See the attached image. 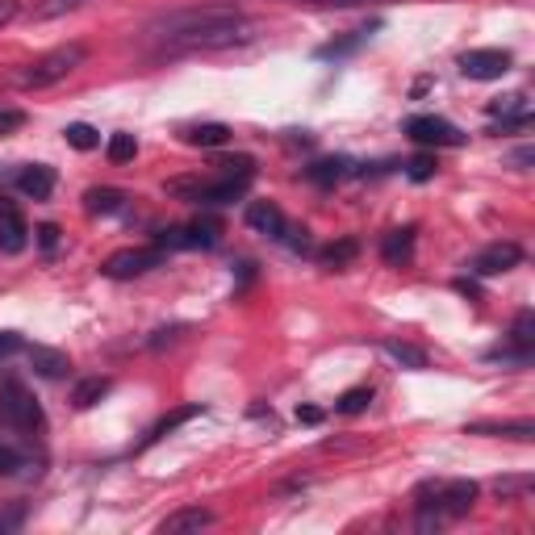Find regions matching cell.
<instances>
[{
  "instance_id": "cell-20",
  "label": "cell",
  "mask_w": 535,
  "mask_h": 535,
  "mask_svg": "<svg viewBox=\"0 0 535 535\" xmlns=\"http://www.w3.org/2000/svg\"><path fill=\"white\" fill-rule=\"evenodd\" d=\"M109 389H113V381H109V377H84V381L72 389V406H76V410H88V406H97V402L105 398Z\"/></svg>"
},
{
  "instance_id": "cell-35",
  "label": "cell",
  "mask_w": 535,
  "mask_h": 535,
  "mask_svg": "<svg viewBox=\"0 0 535 535\" xmlns=\"http://www.w3.org/2000/svg\"><path fill=\"white\" fill-rule=\"evenodd\" d=\"M21 347H26V343H21V335H17V331H0V364H5L9 356H17Z\"/></svg>"
},
{
  "instance_id": "cell-3",
  "label": "cell",
  "mask_w": 535,
  "mask_h": 535,
  "mask_svg": "<svg viewBox=\"0 0 535 535\" xmlns=\"http://www.w3.org/2000/svg\"><path fill=\"white\" fill-rule=\"evenodd\" d=\"M88 59V46L84 42H67V46H55V51H46L38 55L34 63H26L21 72L13 76L17 88H26V92H38V88H51L59 80H67L76 72V67H84Z\"/></svg>"
},
{
  "instance_id": "cell-22",
  "label": "cell",
  "mask_w": 535,
  "mask_h": 535,
  "mask_svg": "<svg viewBox=\"0 0 535 535\" xmlns=\"http://www.w3.org/2000/svg\"><path fill=\"white\" fill-rule=\"evenodd\" d=\"M84 205H88V214H118L126 205V193L122 189H88Z\"/></svg>"
},
{
  "instance_id": "cell-19",
  "label": "cell",
  "mask_w": 535,
  "mask_h": 535,
  "mask_svg": "<svg viewBox=\"0 0 535 535\" xmlns=\"http://www.w3.org/2000/svg\"><path fill=\"white\" fill-rule=\"evenodd\" d=\"M381 352L389 356V360H398L402 368H427V352H423V347H414V343H402V339H385L381 343Z\"/></svg>"
},
{
  "instance_id": "cell-21",
  "label": "cell",
  "mask_w": 535,
  "mask_h": 535,
  "mask_svg": "<svg viewBox=\"0 0 535 535\" xmlns=\"http://www.w3.org/2000/svg\"><path fill=\"white\" fill-rule=\"evenodd\" d=\"M510 347L515 352H535V310H519L515 314V327H510Z\"/></svg>"
},
{
  "instance_id": "cell-37",
  "label": "cell",
  "mask_w": 535,
  "mask_h": 535,
  "mask_svg": "<svg viewBox=\"0 0 535 535\" xmlns=\"http://www.w3.org/2000/svg\"><path fill=\"white\" fill-rule=\"evenodd\" d=\"M510 164H515V168H519V172H527V168H531V164H535V151H531V147H519V151H515V155H510Z\"/></svg>"
},
{
  "instance_id": "cell-18",
  "label": "cell",
  "mask_w": 535,
  "mask_h": 535,
  "mask_svg": "<svg viewBox=\"0 0 535 535\" xmlns=\"http://www.w3.org/2000/svg\"><path fill=\"white\" fill-rule=\"evenodd\" d=\"M184 143H189V147H226L230 143V126H222V122L184 126Z\"/></svg>"
},
{
  "instance_id": "cell-1",
  "label": "cell",
  "mask_w": 535,
  "mask_h": 535,
  "mask_svg": "<svg viewBox=\"0 0 535 535\" xmlns=\"http://www.w3.org/2000/svg\"><path fill=\"white\" fill-rule=\"evenodd\" d=\"M147 34L164 51H230L260 38V21L230 5H205V9H180L147 26Z\"/></svg>"
},
{
  "instance_id": "cell-27",
  "label": "cell",
  "mask_w": 535,
  "mask_h": 535,
  "mask_svg": "<svg viewBox=\"0 0 535 535\" xmlns=\"http://www.w3.org/2000/svg\"><path fill=\"white\" fill-rule=\"evenodd\" d=\"M197 414H201V406H184V410H176V414H168V418H164V423H155V431L147 435V444H155V439H164L168 431H176L180 423H189V418H197Z\"/></svg>"
},
{
  "instance_id": "cell-4",
  "label": "cell",
  "mask_w": 535,
  "mask_h": 535,
  "mask_svg": "<svg viewBox=\"0 0 535 535\" xmlns=\"http://www.w3.org/2000/svg\"><path fill=\"white\" fill-rule=\"evenodd\" d=\"M0 418H5L9 427H17V431H42V406L34 402V393L26 389V385H17V381H5L0 385Z\"/></svg>"
},
{
  "instance_id": "cell-36",
  "label": "cell",
  "mask_w": 535,
  "mask_h": 535,
  "mask_svg": "<svg viewBox=\"0 0 535 535\" xmlns=\"http://www.w3.org/2000/svg\"><path fill=\"white\" fill-rule=\"evenodd\" d=\"M21 122H26V113L21 109H0V134H13Z\"/></svg>"
},
{
  "instance_id": "cell-41",
  "label": "cell",
  "mask_w": 535,
  "mask_h": 535,
  "mask_svg": "<svg viewBox=\"0 0 535 535\" xmlns=\"http://www.w3.org/2000/svg\"><path fill=\"white\" fill-rule=\"evenodd\" d=\"M180 335V327H164V331H155V339H151V347H164V343H172Z\"/></svg>"
},
{
  "instance_id": "cell-29",
  "label": "cell",
  "mask_w": 535,
  "mask_h": 535,
  "mask_svg": "<svg viewBox=\"0 0 535 535\" xmlns=\"http://www.w3.org/2000/svg\"><path fill=\"white\" fill-rule=\"evenodd\" d=\"M368 38V26L364 30H352V38H343V42H327V46H318V59H339L347 51H356V46Z\"/></svg>"
},
{
  "instance_id": "cell-25",
  "label": "cell",
  "mask_w": 535,
  "mask_h": 535,
  "mask_svg": "<svg viewBox=\"0 0 535 535\" xmlns=\"http://www.w3.org/2000/svg\"><path fill=\"white\" fill-rule=\"evenodd\" d=\"M105 155H109V164H130V159L138 155V138L134 134H113Z\"/></svg>"
},
{
  "instance_id": "cell-6",
  "label": "cell",
  "mask_w": 535,
  "mask_h": 535,
  "mask_svg": "<svg viewBox=\"0 0 535 535\" xmlns=\"http://www.w3.org/2000/svg\"><path fill=\"white\" fill-rule=\"evenodd\" d=\"M510 51H498V46H481V51H464L460 55V72L469 80H502L510 72Z\"/></svg>"
},
{
  "instance_id": "cell-23",
  "label": "cell",
  "mask_w": 535,
  "mask_h": 535,
  "mask_svg": "<svg viewBox=\"0 0 535 535\" xmlns=\"http://www.w3.org/2000/svg\"><path fill=\"white\" fill-rule=\"evenodd\" d=\"M84 5H88V0H34L30 21H55V17H67V13L84 9Z\"/></svg>"
},
{
  "instance_id": "cell-30",
  "label": "cell",
  "mask_w": 535,
  "mask_h": 535,
  "mask_svg": "<svg viewBox=\"0 0 535 535\" xmlns=\"http://www.w3.org/2000/svg\"><path fill=\"white\" fill-rule=\"evenodd\" d=\"M494 494H498L502 502H519L523 494H531V477H502V481L494 485Z\"/></svg>"
},
{
  "instance_id": "cell-7",
  "label": "cell",
  "mask_w": 535,
  "mask_h": 535,
  "mask_svg": "<svg viewBox=\"0 0 535 535\" xmlns=\"http://www.w3.org/2000/svg\"><path fill=\"white\" fill-rule=\"evenodd\" d=\"M406 134L414 138L418 147H460L464 143V134L444 122V118H431V113H418V118L406 122Z\"/></svg>"
},
{
  "instance_id": "cell-11",
  "label": "cell",
  "mask_w": 535,
  "mask_h": 535,
  "mask_svg": "<svg viewBox=\"0 0 535 535\" xmlns=\"http://www.w3.org/2000/svg\"><path fill=\"white\" fill-rule=\"evenodd\" d=\"M247 226L281 243V235H285L289 222H285V214H281V209H276L272 201H251V205H247Z\"/></svg>"
},
{
  "instance_id": "cell-39",
  "label": "cell",
  "mask_w": 535,
  "mask_h": 535,
  "mask_svg": "<svg viewBox=\"0 0 535 535\" xmlns=\"http://www.w3.org/2000/svg\"><path fill=\"white\" fill-rule=\"evenodd\" d=\"M17 13H21V5H17V0H0V30H5Z\"/></svg>"
},
{
  "instance_id": "cell-17",
  "label": "cell",
  "mask_w": 535,
  "mask_h": 535,
  "mask_svg": "<svg viewBox=\"0 0 535 535\" xmlns=\"http://www.w3.org/2000/svg\"><path fill=\"white\" fill-rule=\"evenodd\" d=\"M464 431H469V435H498V439H523V444H531V439H535L531 418H519V423H469Z\"/></svg>"
},
{
  "instance_id": "cell-33",
  "label": "cell",
  "mask_w": 535,
  "mask_h": 535,
  "mask_svg": "<svg viewBox=\"0 0 535 535\" xmlns=\"http://www.w3.org/2000/svg\"><path fill=\"white\" fill-rule=\"evenodd\" d=\"M435 168H439L435 155H414V159H410V180H431Z\"/></svg>"
},
{
  "instance_id": "cell-14",
  "label": "cell",
  "mask_w": 535,
  "mask_h": 535,
  "mask_svg": "<svg viewBox=\"0 0 535 535\" xmlns=\"http://www.w3.org/2000/svg\"><path fill=\"white\" fill-rule=\"evenodd\" d=\"M343 176H352V159H343V155H335V159H318V164L306 168V180L318 184V189H335V184H339Z\"/></svg>"
},
{
  "instance_id": "cell-16",
  "label": "cell",
  "mask_w": 535,
  "mask_h": 535,
  "mask_svg": "<svg viewBox=\"0 0 535 535\" xmlns=\"http://www.w3.org/2000/svg\"><path fill=\"white\" fill-rule=\"evenodd\" d=\"M30 368L46 381H59V377H67L72 360H67L63 352H55V347H30Z\"/></svg>"
},
{
  "instance_id": "cell-43",
  "label": "cell",
  "mask_w": 535,
  "mask_h": 535,
  "mask_svg": "<svg viewBox=\"0 0 535 535\" xmlns=\"http://www.w3.org/2000/svg\"><path fill=\"white\" fill-rule=\"evenodd\" d=\"M5 209H13V205H9V197H5V193H0V214H5Z\"/></svg>"
},
{
  "instance_id": "cell-28",
  "label": "cell",
  "mask_w": 535,
  "mask_h": 535,
  "mask_svg": "<svg viewBox=\"0 0 535 535\" xmlns=\"http://www.w3.org/2000/svg\"><path fill=\"white\" fill-rule=\"evenodd\" d=\"M63 138H67V143H72L76 151H92V147H97V143H101V134H97V130H92V126H84V122H76V126H67V130H63Z\"/></svg>"
},
{
  "instance_id": "cell-42",
  "label": "cell",
  "mask_w": 535,
  "mask_h": 535,
  "mask_svg": "<svg viewBox=\"0 0 535 535\" xmlns=\"http://www.w3.org/2000/svg\"><path fill=\"white\" fill-rule=\"evenodd\" d=\"M306 5H331V9H352V5H364V0H306Z\"/></svg>"
},
{
  "instance_id": "cell-32",
  "label": "cell",
  "mask_w": 535,
  "mask_h": 535,
  "mask_svg": "<svg viewBox=\"0 0 535 535\" xmlns=\"http://www.w3.org/2000/svg\"><path fill=\"white\" fill-rule=\"evenodd\" d=\"M17 469H26V460H21V452H13L9 444H0V477H13Z\"/></svg>"
},
{
  "instance_id": "cell-24",
  "label": "cell",
  "mask_w": 535,
  "mask_h": 535,
  "mask_svg": "<svg viewBox=\"0 0 535 535\" xmlns=\"http://www.w3.org/2000/svg\"><path fill=\"white\" fill-rule=\"evenodd\" d=\"M356 255H360V243H356V239H339V243H331L327 251H322L318 260L327 264V268H347V264L356 260Z\"/></svg>"
},
{
  "instance_id": "cell-26",
  "label": "cell",
  "mask_w": 535,
  "mask_h": 535,
  "mask_svg": "<svg viewBox=\"0 0 535 535\" xmlns=\"http://www.w3.org/2000/svg\"><path fill=\"white\" fill-rule=\"evenodd\" d=\"M368 402H372V389L368 385H356V389H347L343 398L335 402V410L339 414H360V410H368Z\"/></svg>"
},
{
  "instance_id": "cell-34",
  "label": "cell",
  "mask_w": 535,
  "mask_h": 535,
  "mask_svg": "<svg viewBox=\"0 0 535 535\" xmlns=\"http://www.w3.org/2000/svg\"><path fill=\"white\" fill-rule=\"evenodd\" d=\"M26 523V502H13L9 510H0V531H13Z\"/></svg>"
},
{
  "instance_id": "cell-38",
  "label": "cell",
  "mask_w": 535,
  "mask_h": 535,
  "mask_svg": "<svg viewBox=\"0 0 535 535\" xmlns=\"http://www.w3.org/2000/svg\"><path fill=\"white\" fill-rule=\"evenodd\" d=\"M38 243H42L46 251H55V243H59V226H38Z\"/></svg>"
},
{
  "instance_id": "cell-9",
  "label": "cell",
  "mask_w": 535,
  "mask_h": 535,
  "mask_svg": "<svg viewBox=\"0 0 535 535\" xmlns=\"http://www.w3.org/2000/svg\"><path fill=\"white\" fill-rule=\"evenodd\" d=\"M218 243V222H189V226H176V230H164L159 247L164 251H176V247H214Z\"/></svg>"
},
{
  "instance_id": "cell-10",
  "label": "cell",
  "mask_w": 535,
  "mask_h": 535,
  "mask_svg": "<svg viewBox=\"0 0 535 535\" xmlns=\"http://www.w3.org/2000/svg\"><path fill=\"white\" fill-rule=\"evenodd\" d=\"M205 527H214V510L184 506V510H176V515H168L164 523H159V535H189V531H205Z\"/></svg>"
},
{
  "instance_id": "cell-15",
  "label": "cell",
  "mask_w": 535,
  "mask_h": 535,
  "mask_svg": "<svg viewBox=\"0 0 535 535\" xmlns=\"http://www.w3.org/2000/svg\"><path fill=\"white\" fill-rule=\"evenodd\" d=\"M26 239H30L26 218H21L17 209H5V214H0V251H5V255H17L21 247H26Z\"/></svg>"
},
{
  "instance_id": "cell-8",
  "label": "cell",
  "mask_w": 535,
  "mask_h": 535,
  "mask_svg": "<svg viewBox=\"0 0 535 535\" xmlns=\"http://www.w3.org/2000/svg\"><path fill=\"white\" fill-rule=\"evenodd\" d=\"M523 260V247L519 243H494V247H485V251H477L473 255V272L477 276H502V272H510Z\"/></svg>"
},
{
  "instance_id": "cell-2",
  "label": "cell",
  "mask_w": 535,
  "mask_h": 535,
  "mask_svg": "<svg viewBox=\"0 0 535 535\" xmlns=\"http://www.w3.org/2000/svg\"><path fill=\"white\" fill-rule=\"evenodd\" d=\"M477 481H423L414 490V506H418V531H435L448 519L469 515L477 506Z\"/></svg>"
},
{
  "instance_id": "cell-12",
  "label": "cell",
  "mask_w": 535,
  "mask_h": 535,
  "mask_svg": "<svg viewBox=\"0 0 535 535\" xmlns=\"http://www.w3.org/2000/svg\"><path fill=\"white\" fill-rule=\"evenodd\" d=\"M55 168H46V164H30V168H21L17 172V189L26 193V197H34V201H46L55 193Z\"/></svg>"
},
{
  "instance_id": "cell-5",
  "label": "cell",
  "mask_w": 535,
  "mask_h": 535,
  "mask_svg": "<svg viewBox=\"0 0 535 535\" xmlns=\"http://www.w3.org/2000/svg\"><path fill=\"white\" fill-rule=\"evenodd\" d=\"M164 247H126V251H113L109 260L101 264V272L109 281H134V276H147L151 268L164 264Z\"/></svg>"
},
{
  "instance_id": "cell-13",
  "label": "cell",
  "mask_w": 535,
  "mask_h": 535,
  "mask_svg": "<svg viewBox=\"0 0 535 535\" xmlns=\"http://www.w3.org/2000/svg\"><path fill=\"white\" fill-rule=\"evenodd\" d=\"M414 235H418V226H398V230H389L385 243H381V260L393 264V268L410 264V255H414Z\"/></svg>"
},
{
  "instance_id": "cell-31",
  "label": "cell",
  "mask_w": 535,
  "mask_h": 535,
  "mask_svg": "<svg viewBox=\"0 0 535 535\" xmlns=\"http://www.w3.org/2000/svg\"><path fill=\"white\" fill-rule=\"evenodd\" d=\"M222 176H255V159L251 155H235V159H218V164H214Z\"/></svg>"
},
{
  "instance_id": "cell-40",
  "label": "cell",
  "mask_w": 535,
  "mask_h": 535,
  "mask_svg": "<svg viewBox=\"0 0 535 535\" xmlns=\"http://www.w3.org/2000/svg\"><path fill=\"white\" fill-rule=\"evenodd\" d=\"M297 423H322V410H314V406H297Z\"/></svg>"
}]
</instances>
